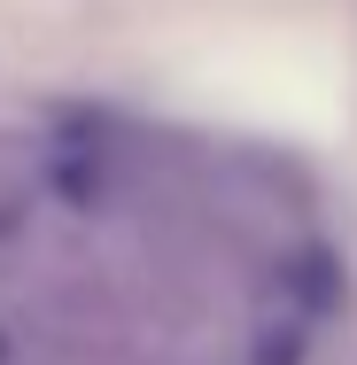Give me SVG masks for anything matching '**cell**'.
<instances>
[]
</instances>
